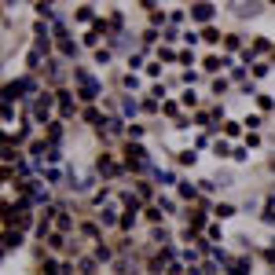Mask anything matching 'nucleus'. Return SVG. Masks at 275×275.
<instances>
[{"label":"nucleus","instance_id":"1","mask_svg":"<svg viewBox=\"0 0 275 275\" xmlns=\"http://www.w3.org/2000/svg\"><path fill=\"white\" fill-rule=\"evenodd\" d=\"M70 96H73L70 88H59V92H55V99H59V118H63V121H70L73 114H77V107H81V103L70 99Z\"/></svg>","mask_w":275,"mask_h":275},{"label":"nucleus","instance_id":"2","mask_svg":"<svg viewBox=\"0 0 275 275\" xmlns=\"http://www.w3.org/2000/svg\"><path fill=\"white\" fill-rule=\"evenodd\" d=\"M191 22L198 26H213V18H216V4H191Z\"/></svg>","mask_w":275,"mask_h":275},{"label":"nucleus","instance_id":"3","mask_svg":"<svg viewBox=\"0 0 275 275\" xmlns=\"http://www.w3.org/2000/svg\"><path fill=\"white\" fill-rule=\"evenodd\" d=\"M235 213H239V209H235V206H231V202H220V198H216V202L209 206V216H213V220H216V224H224V220H231V216H235Z\"/></svg>","mask_w":275,"mask_h":275},{"label":"nucleus","instance_id":"4","mask_svg":"<svg viewBox=\"0 0 275 275\" xmlns=\"http://www.w3.org/2000/svg\"><path fill=\"white\" fill-rule=\"evenodd\" d=\"M158 209H162L165 216H184V213H180V198L162 195V191H158Z\"/></svg>","mask_w":275,"mask_h":275},{"label":"nucleus","instance_id":"5","mask_svg":"<svg viewBox=\"0 0 275 275\" xmlns=\"http://www.w3.org/2000/svg\"><path fill=\"white\" fill-rule=\"evenodd\" d=\"M227 7H231L235 18H257L264 11V4H227Z\"/></svg>","mask_w":275,"mask_h":275},{"label":"nucleus","instance_id":"6","mask_svg":"<svg viewBox=\"0 0 275 275\" xmlns=\"http://www.w3.org/2000/svg\"><path fill=\"white\" fill-rule=\"evenodd\" d=\"M132 195H136L139 202H150V198H158V191L150 187V180H132Z\"/></svg>","mask_w":275,"mask_h":275},{"label":"nucleus","instance_id":"7","mask_svg":"<svg viewBox=\"0 0 275 275\" xmlns=\"http://www.w3.org/2000/svg\"><path fill=\"white\" fill-rule=\"evenodd\" d=\"M176 198H180V202H198V187L195 184H187V180H180V184H176ZM198 206H202V202H198Z\"/></svg>","mask_w":275,"mask_h":275},{"label":"nucleus","instance_id":"8","mask_svg":"<svg viewBox=\"0 0 275 275\" xmlns=\"http://www.w3.org/2000/svg\"><path fill=\"white\" fill-rule=\"evenodd\" d=\"M55 48H59L63 59H77V55H81V44H73L70 37H59V41H55Z\"/></svg>","mask_w":275,"mask_h":275},{"label":"nucleus","instance_id":"9","mask_svg":"<svg viewBox=\"0 0 275 275\" xmlns=\"http://www.w3.org/2000/svg\"><path fill=\"white\" fill-rule=\"evenodd\" d=\"M77 231H81V239H84V242H92V246H99V242H103V235H99V224H92V220H84V224L77 227Z\"/></svg>","mask_w":275,"mask_h":275},{"label":"nucleus","instance_id":"10","mask_svg":"<svg viewBox=\"0 0 275 275\" xmlns=\"http://www.w3.org/2000/svg\"><path fill=\"white\" fill-rule=\"evenodd\" d=\"M22 246H26V231H4V253L22 250Z\"/></svg>","mask_w":275,"mask_h":275},{"label":"nucleus","instance_id":"11","mask_svg":"<svg viewBox=\"0 0 275 275\" xmlns=\"http://www.w3.org/2000/svg\"><path fill=\"white\" fill-rule=\"evenodd\" d=\"M224 272H227V275H250L253 264H250V257H231V264H227Z\"/></svg>","mask_w":275,"mask_h":275},{"label":"nucleus","instance_id":"12","mask_svg":"<svg viewBox=\"0 0 275 275\" xmlns=\"http://www.w3.org/2000/svg\"><path fill=\"white\" fill-rule=\"evenodd\" d=\"M224 37L227 33H220L216 26H206V30H202V41L209 44V48H224Z\"/></svg>","mask_w":275,"mask_h":275},{"label":"nucleus","instance_id":"13","mask_svg":"<svg viewBox=\"0 0 275 275\" xmlns=\"http://www.w3.org/2000/svg\"><path fill=\"white\" fill-rule=\"evenodd\" d=\"M136 114H143V110H139V99H132V96H121V118H125V121H132Z\"/></svg>","mask_w":275,"mask_h":275},{"label":"nucleus","instance_id":"14","mask_svg":"<svg viewBox=\"0 0 275 275\" xmlns=\"http://www.w3.org/2000/svg\"><path fill=\"white\" fill-rule=\"evenodd\" d=\"M41 180H48L52 187H66L63 184V169H55V165H41Z\"/></svg>","mask_w":275,"mask_h":275},{"label":"nucleus","instance_id":"15","mask_svg":"<svg viewBox=\"0 0 275 275\" xmlns=\"http://www.w3.org/2000/svg\"><path fill=\"white\" fill-rule=\"evenodd\" d=\"M73 22H92V26H96L99 15H96V7H92V4H81L77 11H73Z\"/></svg>","mask_w":275,"mask_h":275},{"label":"nucleus","instance_id":"16","mask_svg":"<svg viewBox=\"0 0 275 275\" xmlns=\"http://www.w3.org/2000/svg\"><path fill=\"white\" fill-rule=\"evenodd\" d=\"M220 132H224L227 139H239V136H246V125H242V121H231V118H227L224 125H220Z\"/></svg>","mask_w":275,"mask_h":275},{"label":"nucleus","instance_id":"17","mask_svg":"<svg viewBox=\"0 0 275 275\" xmlns=\"http://www.w3.org/2000/svg\"><path fill=\"white\" fill-rule=\"evenodd\" d=\"M235 52H246L242 48V33H227L224 37V55H235Z\"/></svg>","mask_w":275,"mask_h":275},{"label":"nucleus","instance_id":"18","mask_svg":"<svg viewBox=\"0 0 275 275\" xmlns=\"http://www.w3.org/2000/svg\"><path fill=\"white\" fill-rule=\"evenodd\" d=\"M209 150H213L216 162H224V158H231V150H235V147H227V139H213V147H209Z\"/></svg>","mask_w":275,"mask_h":275},{"label":"nucleus","instance_id":"19","mask_svg":"<svg viewBox=\"0 0 275 275\" xmlns=\"http://www.w3.org/2000/svg\"><path fill=\"white\" fill-rule=\"evenodd\" d=\"M206 242H209V246H220V242H224V227L216 224V220L206 227Z\"/></svg>","mask_w":275,"mask_h":275},{"label":"nucleus","instance_id":"20","mask_svg":"<svg viewBox=\"0 0 275 275\" xmlns=\"http://www.w3.org/2000/svg\"><path fill=\"white\" fill-rule=\"evenodd\" d=\"M176 162H180V165H198V150H195V147L176 150Z\"/></svg>","mask_w":275,"mask_h":275},{"label":"nucleus","instance_id":"21","mask_svg":"<svg viewBox=\"0 0 275 275\" xmlns=\"http://www.w3.org/2000/svg\"><path fill=\"white\" fill-rule=\"evenodd\" d=\"M180 107H184V110H195V107H198V92H195V88H184V92H180Z\"/></svg>","mask_w":275,"mask_h":275},{"label":"nucleus","instance_id":"22","mask_svg":"<svg viewBox=\"0 0 275 275\" xmlns=\"http://www.w3.org/2000/svg\"><path fill=\"white\" fill-rule=\"evenodd\" d=\"M92 59H96V66H110L114 63V48L107 44V48H99V52H92Z\"/></svg>","mask_w":275,"mask_h":275},{"label":"nucleus","instance_id":"23","mask_svg":"<svg viewBox=\"0 0 275 275\" xmlns=\"http://www.w3.org/2000/svg\"><path fill=\"white\" fill-rule=\"evenodd\" d=\"M242 125H246V132H257V129H264V118H261V114H246Z\"/></svg>","mask_w":275,"mask_h":275},{"label":"nucleus","instance_id":"24","mask_svg":"<svg viewBox=\"0 0 275 275\" xmlns=\"http://www.w3.org/2000/svg\"><path fill=\"white\" fill-rule=\"evenodd\" d=\"M250 73H253V77H257V81H261V77H268V73H272V63H268V59L253 63V66H250Z\"/></svg>","mask_w":275,"mask_h":275},{"label":"nucleus","instance_id":"25","mask_svg":"<svg viewBox=\"0 0 275 275\" xmlns=\"http://www.w3.org/2000/svg\"><path fill=\"white\" fill-rule=\"evenodd\" d=\"M198 41H202V33H198L195 26H187V30H184V41H180V44H187V48L195 52V44H198Z\"/></svg>","mask_w":275,"mask_h":275},{"label":"nucleus","instance_id":"26","mask_svg":"<svg viewBox=\"0 0 275 275\" xmlns=\"http://www.w3.org/2000/svg\"><path fill=\"white\" fill-rule=\"evenodd\" d=\"M158 63H180V52H173V48H162V44H158Z\"/></svg>","mask_w":275,"mask_h":275},{"label":"nucleus","instance_id":"27","mask_svg":"<svg viewBox=\"0 0 275 275\" xmlns=\"http://www.w3.org/2000/svg\"><path fill=\"white\" fill-rule=\"evenodd\" d=\"M147 139V129L143 125H129V143H143Z\"/></svg>","mask_w":275,"mask_h":275},{"label":"nucleus","instance_id":"28","mask_svg":"<svg viewBox=\"0 0 275 275\" xmlns=\"http://www.w3.org/2000/svg\"><path fill=\"white\" fill-rule=\"evenodd\" d=\"M121 88H125V96H129V92H136V88H139V77H136V73L129 70L125 77H121Z\"/></svg>","mask_w":275,"mask_h":275},{"label":"nucleus","instance_id":"29","mask_svg":"<svg viewBox=\"0 0 275 275\" xmlns=\"http://www.w3.org/2000/svg\"><path fill=\"white\" fill-rule=\"evenodd\" d=\"M143 216H147V224H162V220H165V213L158 209V206H147V209H143Z\"/></svg>","mask_w":275,"mask_h":275},{"label":"nucleus","instance_id":"30","mask_svg":"<svg viewBox=\"0 0 275 275\" xmlns=\"http://www.w3.org/2000/svg\"><path fill=\"white\" fill-rule=\"evenodd\" d=\"M209 88H213V96H224V92L231 88V81H227V77H213V81H209Z\"/></svg>","mask_w":275,"mask_h":275},{"label":"nucleus","instance_id":"31","mask_svg":"<svg viewBox=\"0 0 275 275\" xmlns=\"http://www.w3.org/2000/svg\"><path fill=\"white\" fill-rule=\"evenodd\" d=\"M143 73H147L150 81H158V77H162V63H158V59H150V63L143 66Z\"/></svg>","mask_w":275,"mask_h":275},{"label":"nucleus","instance_id":"32","mask_svg":"<svg viewBox=\"0 0 275 275\" xmlns=\"http://www.w3.org/2000/svg\"><path fill=\"white\" fill-rule=\"evenodd\" d=\"M70 227H73V220H70V213L63 209V213H59V220H55V231H63V235H66Z\"/></svg>","mask_w":275,"mask_h":275},{"label":"nucleus","instance_id":"33","mask_svg":"<svg viewBox=\"0 0 275 275\" xmlns=\"http://www.w3.org/2000/svg\"><path fill=\"white\" fill-rule=\"evenodd\" d=\"M231 162H235V165L250 162V147H235V150H231Z\"/></svg>","mask_w":275,"mask_h":275},{"label":"nucleus","instance_id":"34","mask_svg":"<svg viewBox=\"0 0 275 275\" xmlns=\"http://www.w3.org/2000/svg\"><path fill=\"white\" fill-rule=\"evenodd\" d=\"M136 220H139V213H121V231H132Z\"/></svg>","mask_w":275,"mask_h":275},{"label":"nucleus","instance_id":"35","mask_svg":"<svg viewBox=\"0 0 275 275\" xmlns=\"http://www.w3.org/2000/svg\"><path fill=\"white\" fill-rule=\"evenodd\" d=\"M180 66H184V73L191 70V66H195V52H187V48L180 52Z\"/></svg>","mask_w":275,"mask_h":275},{"label":"nucleus","instance_id":"36","mask_svg":"<svg viewBox=\"0 0 275 275\" xmlns=\"http://www.w3.org/2000/svg\"><path fill=\"white\" fill-rule=\"evenodd\" d=\"M257 107H261V110H272V107H275V99L268 96V92H257Z\"/></svg>","mask_w":275,"mask_h":275},{"label":"nucleus","instance_id":"37","mask_svg":"<svg viewBox=\"0 0 275 275\" xmlns=\"http://www.w3.org/2000/svg\"><path fill=\"white\" fill-rule=\"evenodd\" d=\"M246 147H261V136H257V132H246Z\"/></svg>","mask_w":275,"mask_h":275},{"label":"nucleus","instance_id":"38","mask_svg":"<svg viewBox=\"0 0 275 275\" xmlns=\"http://www.w3.org/2000/svg\"><path fill=\"white\" fill-rule=\"evenodd\" d=\"M272 63H275V48H272Z\"/></svg>","mask_w":275,"mask_h":275}]
</instances>
